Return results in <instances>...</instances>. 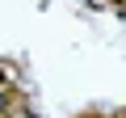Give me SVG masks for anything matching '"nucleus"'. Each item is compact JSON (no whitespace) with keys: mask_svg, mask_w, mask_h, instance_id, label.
<instances>
[{"mask_svg":"<svg viewBox=\"0 0 126 118\" xmlns=\"http://www.w3.org/2000/svg\"><path fill=\"white\" fill-rule=\"evenodd\" d=\"M4 105H9V97H4V93H0V114H4Z\"/></svg>","mask_w":126,"mask_h":118,"instance_id":"f257e3e1","label":"nucleus"}]
</instances>
